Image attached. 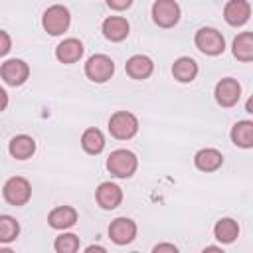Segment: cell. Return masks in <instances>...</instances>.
Returning a JSON list of instances; mask_svg holds the SVG:
<instances>
[{
    "label": "cell",
    "instance_id": "26",
    "mask_svg": "<svg viewBox=\"0 0 253 253\" xmlns=\"http://www.w3.org/2000/svg\"><path fill=\"white\" fill-rule=\"evenodd\" d=\"M10 49H12V40H10V36H8V32L0 30V57L6 55Z\"/></svg>",
    "mask_w": 253,
    "mask_h": 253
},
{
    "label": "cell",
    "instance_id": "14",
    "mask_svg": "<svg viewBox=\"0 0 253 253\" xmlns=\"http://www.w3.org/2000/svg\"><path fill=\"white\" fill-rule=\"evenodd\" d=\"M128 30H130V26H128L126 18H123V16H109L101 26L103 36L109 42H123L128 36Z\"/></svg>",
    "mask_w": 253,
    "mask_h": 253
},
{
    "label": "cell",
    "instance_id": "1",
    "mask_svg": "<svg viewBox=\"0 0 253 253\" xmlns=\"http://www.w3.org/2000/svg\"><path fill=\"white\" fill-rule=\"evenodd\" d=\"M138 168V158L126 148L113 150L107 158V170L117 178H130Z\"/></svg>",
    "mask_w": 253,
    "mask_h": 253
},
{
    "label": "cell",
    "instance_id": "10",
    "mask_svg": "<svg viewBox=\"0 0 253 253\" xmlns=\"http://www.w3.org/2000/svg\"><path fill=\"white\" fill-rule=\"evenodd\" d=\"M109 237L117 245H126L136 237V223L130 217H115L109 225Z\"/></svg>",
    "mask_w": 253,
    "mask_h": 253
},
{
    "label": "cell",
    "instance_id": "9",
    "mask_svg": "<svg viewBox=\"0 0 253 253\" xmlns=\"http://www.w3.org/2000/svg\"><path fill=\"white\" fill-rule=\"evenodd\" d=\"M213 95H215L217 105H221V107H233V105H237V101L241 97V85L233 77H223L221 81H217Z\"/></svg>",
    "mask_w": 253,
    "mask_h": 253
},
{
    "label": "cell",
    "instance_id": "12",
    "mask_svg": "<svg viewBox=\"0 0 253 253\" xmlns=\"http://www.w3.org/2000/svg\"><path fill=\"white\" fill-rule=\"evenodd\" d=\"M251 16V6L247 0H229L223 8V18L229 26H243Z\"/></svg>",
    "mask_w": 253,
    "mask_h": 253
},
{
    "label": "cell",
    "instance_id": "29",
    "mask_svg": "<svg viewBox=\"0 0 253 253\" xmlns=\"http://www.w3.org/2000/svg\"><path fill=\"white\" fill-rule=\"evenodd\" d=\"M6 107H8V93H6L4 87H0V113H2Z\"/></svg>",
    "mask_w": 253,
    "mask_h": 253
},
{
    "label": "cell",
    "instance_id": "23",
    "mask_svg": "<svg viewBox=\"0 0 253 253\" xmlns=\"http://www.w3.org/2000/svg\"><path fill=\"white\" fill-rule=\"evenodd\" d=\"M81 146L87 154H99L105 148V136L99 128H87L81 134Z\"/></svg>",
    "mask_w": 253,
    "mask_h": 253
},
{
    "label": "cell",
    "instance_id": "15",
    "mask_svg": "<svg viewBox=\"0 0 253 253\" xmlns=\"http://www.w3.org/2000/svg\"><path fill=\"white\" fill-rule=\"evenodd\" d=\"M47 223L53 229H69L77 223V211L71 206H57L49 211L47 215Z\"/></svg>",
    "mask_w": 253,
    "mask_h": 253
},
{
    "label": "cell",
    "instance_id": "7",
    "mask_svg": "<svg viewBox=\"0 0 253 253\" xmlns=\"http://www.w3.org/2000/svg\"><path fill=\"white\" fill-rule=\"evenodd\" d=\"M152 20L160 28H174L180 22V6L176 0H156L152 4Z\"/></svg>",
    "mask_w": 253,
    "mask_h": 253
},
{
    "label": "cell",
    "instance_id": "18",
    "mask_svg": "<svg viewBox=\"0 0 253 253\" xmlns=\"http://www.w3.org/2000/svg\"><path fill=\"white\" fill-rule=\"evenodd\" d=\"M8 150L16 160H28L36 152V140L32 136H28V134H18V136H14L10 140Z\"/></svg>",
    "mask_w": 253,
    "mask_h": 253
},
{
    "label": "cell",
    "instance_id": "25",
    "mask_svg": "<svg viewBox=\"0 0 253 253\" xmlns=\"http://www.w3.org/2000/svg\"><path fill=\"white\" fill-rule=\"evenodd\" d=\"M53 249L57 253H75L79 249V237L75 233H61L55 237Z\"/></svg>",
    "mask_w": 253,
    "mask_h": 253
},
{
    "label": "cell",
    "instance_id": "17",
    "mask_svg": "<svg viewBox=\"0 0 253 253\" xmlns=\"http://www.w3.org/2000/svg\"><path fill=\"white\" fill-rule=\"evenodd\" d=\"M83 49H85V47H83V43H81L79 40L67 38V40H63L61 43H57V47H55V57H57L61 63H75V61L81 59Z\"/></svg>",
    "mask_w": 253,
    "mask_h": 253
},
{
    "label": "cell",
    "instance_id": "19",
    "mask_svg": "<svg viewBox=\"0 0 253 253\" xmlns=\"http://www.w3.org/2000/svg\"><path fill=\"white\" fill-rule=\"evenodd\" d=\"M172 75H174V79H178L180 83H190V81H194L196 75H198V63H196L192 57L182 55V57H178V59L174 61V65H172Z\"/></svg>",
    "mask_w": 253,
    "mask_h": 253
},
{
    "label": "cell",
    "instance_id": "30",
    "mask_svg": "<svg viewBox=\"0 0 253 253\" xmlns=\"http://www.w3.org/2000/svg\"><path fill=\"white\" fill-rule=\"evenodd\" d=\"M85 251L87 253H91V251H105V247L103 245H89V247H85Z\"/></svg>",
    "mask_w": 253,
    "mask_h": 253
},
{
    "label": "cell",
    "instance_id": "28",
    "mask_svg": "<svg viewBox=\"0 0 253 253\" xmlns=\"http://www.w3.org/2000/svg\"><path fill=\"white\" fill-rule=\"evenodd\" d=\"M154 253H160V251H170V253H176L178 251V247L176 245H172V243H158V245H154V249H152Z\"/></svg>",
    "mask_w": 253,
    "mask_h": 253
},
{
    "label": "cell",
    "instance_id": "20",
    "mask_svg": "<svg viewBox=\"0 0 253 253\" xmlns=\"http://www.w3.org/2000/svg\"><path fill=\"white\" fill-rule=\"evenodd\" d=\"M213 235L219 243H233L239 235V225L231 217H221L213 225Z\"/></svg>",
    "mask_w": 253,
    "mask_h": 253
},
{
    "label": "cell",
    "instance_id": "22",
    "mask_svg": "<svg viewBox=\"0 0 253 253\" xmlns=\"http://www.w3.org/2000/svg\"><path fill=\"white\" fill-rule=\"evenodd\" d=\"M233 55L245 63L253 59V34L251 32H241L233 40Z\"/></svg>",
    "mask_w": 253,
    "mask_h": 253
},
{
    "label": "cell",
    "instance_id": "5",
    "mask_svg": "<svg viewBox=\"0 0 253 253\" xmlns=\"http://www.w3.org/2000/svg\"><path fill=\"white\" fill-rule=\"evenodd\" d=\"M42 24H43V30L49 34V36H59L63 32H67L69 24H71V14L65 6L61 4H53L49 6L45 12H43V18H42Z\"/></svg>",
    "mask_w": 253,
    "mask_h": 253
},
{
    "label": "cell",
    "instance_id": "13",
    "mask_svg": "<svg viewBox=\"0 0 253 253\" xmlns=\"http://www.w3.org/2000/svg\"><path fill=\"white\" fill-rule=\"evenodd\" d=\"M125 71L132 79H148L152 75V71H154V63H152V59L148 55L138 53V55H132V57L126 59Z\"/></svg>",
    "mask_w": 253,
    "mask_h": 253
},
{
    "label": "cell",
    "instance_id": "2",
    "mask_svg": "<svg viewBox=\"0 0 253 253\" xmlns=\"http://www.w3.org/2000/svg\"><path fill=\"white\" fill-rule=\"evenodd\" d=\"M109 132L119 140H128L138 132V119L128 111H117L109 119Z\"/></svg>",
    "mask_w": 253,
    "mask_h": 253
},
{
    "label": "cell",
    "instance_id": "31",
    "mask_svg": "<svg viewBox=\"0 0 253 253\" xmlns=\"http://www.w3.org/2000/svg\"><path fill=\"white\" fill-rule=\"evenodd\" d=\"M204 251H221V247H215V245H210V247H206Z\"/></svg>",
    "mask_w": 253,
    "mask_h": 253
},
{
    "label": "cell",
    "instance_id": "21",
    "mask_svg": "<svg viewBox=\"0 0 253 253\" xmlns=\"http://www.w3.org/2000/svg\"><path fill=\"white\" fill-rule=\"evenodd\" d=\"M231 142L239 148H251L253 146V123L251 121H239L231 128Z\"/></svg>",
    "mask_w": 253,
    "mask_h": 253
},
{
    "label": "cell",
    "instance_id": "11",
    "mask_svg": "<svg viewBox=\"0 0 253 253\" xmlns=\"http://www.w3.org/2000/svg\"><path fill=\"white\" fill-rule=\"evenodd\" d=\"M95 200L103 210H115L123 202V190L113 182H101L95 192Z\"/></svg>",
    "mask_w": 253,
    "mask_h": 253
},
{
    "label": "cell",
    "instance_id": "8",
    "mask_svg": "<svg viewBox=\"0 0 253 253\" xmlns=\"http://www.w3.org/2000/svg\"><path fill=\"white\" fill-rule=\"evenodd\" d=\"M0 77L12 85V87H18V85H24L30 77V65L24 61V59H8L2 63L0 67Z\"/></svg>",
    "mask_w": 253,
    "mask_h": 253
},
{
    "label": "cell",
    "instance_id": "24",
    "mask_svg": "<svg viewBox=\"0 0 253 253\" xmlns=\"http://www.w3.org/2000/svg\"><path fill=\"white\" fill-rule=\"evenodd\" d=\"M20 235V223L12 215H0V243H10Z\"/></svg>",
    "mask_w": 253,
    "mask_h": 253
},
{
    "label": "cell",
    "instance_id": "3",
    "mask_svg": "<svg viewBox=\"0 0 253 253\" xmlns=\"http://www.w3.org/2000/svg\"><path fill=\"white\" fill-rule=\"evenodd\" d=\"M196 47L206 55H219L225 49V38L215 28H200L194 36Z\"/></svg>",
    "mask_w": 253,
    "mask_h": 253
},
{
    "label": "cell",
    "instance_id": "6",
    "mask_svg": "<svg viewBox=\"0 0 253 253\" xmlns=\"http://www.w3.org/2000/svg\"><path fill=\"white\" fill-rule=\"evenodd\" d=\"M115 73V61L105 53H95L85 63V75L95 83H105Z\"/></svg>",
    "mask_w": 253,
    "mask_h": 253
},
{
    "label": "cell",
    "instance_id": "4",
    "mask_svg": "<svg viewBox=\"0 0 253 253\" xmlns=\"http://www.w3.org/2000/svg\"><path fill=\"white\" fill-rule=\"evenodd\" d=\"M2 196L10 206H26L32 198V184L24 176H12L4 184Z\"/></svg>",
    "mask_w": 253,
    "mask_h": 253
},
{
    "label": "cell",
    "instance_id": "27",
    "mask_svg": "<svg viewBox=\"0 0 253 253\" xmlns=\"http://www.w3.org/2000/svg\"><path fill=\"white\" fill-rule=\"evenodd\" d=\"M130 4H132V0H107V6L113 10H119V12L130 8Z\"/></svg>",
    "mask_w": 253,
    "mask_h": 253
},
{
    "label": "cell",
    "instance_id": "16",
    "mask_svg": "<svg viewBox=\"0 0 253 253\" xmlns=\"http://www.w3.org/2000/svg\"><path fill=\"white\" fill-rule=\"evenodd\" d=\"M223 164V154L215 148H202L194 156V166L202 172H215Z\"/></svg>",
    "mask_w": 253,
    "mask_h": 253
}]
</instances>
